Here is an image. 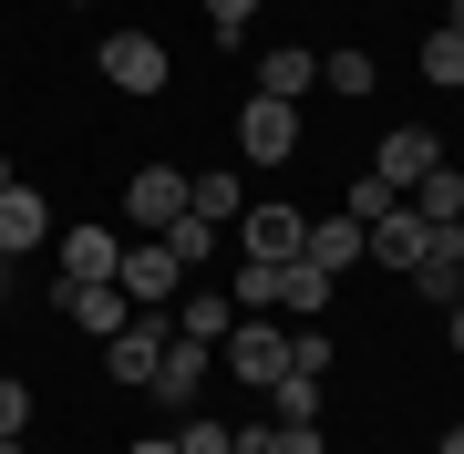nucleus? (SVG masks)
I'll list each match as a JSON object with an SVG mask.
<instances>
[{"label":"nucleus","mask_w":464,"mask_h":454,"mask_svg":"<svg viewBox=\"0 0 464 454\" xmlns=\"http://www.w3.org/2000/svg\"><path fill=\"white\" fill-rule=\"evenodd\" d=\"M114 289L134 310H176L186 300V258L166 248V237H124V258H114Z\"/></svg>","instance_id":"f257e3e1"},{"label":"nucleus","mask_w":464,"mask_h":454,"mask_svg":"<svg viewBox=\"0 0 464 454\" xmlns=\"http://www.w3.org/2000/svg\"><path fill=\"white\" fill-rule=\"evenodd\" d=\"M176 341V310H134L114 341H103V372H114L124 392H155V352Z\"/></svg>","instance_id":"f03ea898"},{"label":"nucleus","mask_w":464,"mask_h":454,"mask_svg":"<svg viewBox=\"0 0 464 454\" xmlns=\"http://www.w3.org/2000/svg\"><path fill=\"white\" fill-rule=\"evenodd\" d=\"M217 362H227V372H237V382H248V392H268V382H279V372H289V331H268L258 310H237V331L217 341Z\"/></svg>","instance_id":"7ed1b4c3"},{"label":"nucleus","mask_w":464,"mask_h":454,"mask_svg":"<svg viewBox=\"0 0 464 454\" xmlns=\"http://www.w3.org/2000/svg\"><path fill=\"white\" fill-rule=\"evenodd\" d=\"M176 217H186V176H176V166H134V176H124V227H134V237H166Z\"/></svg>","instance_id":"20e7f679"},{"label":"nucleus","mask_w":464,"mask_h":454,"mask_svg":"<svg viewBox=\"0 0 464 454\" xmlns=\"http://www.w3.org/2000/svg\"><path fill=\"white\" fill-rule=\"evenodd\" d=\"M237 145H248V166H289V155H299V103L248 93V103H237Z\"/></svg>","instance_id":"39448f33"},{"label":"nucleus","mask_w":464,"mask_h":454,"mask_svg":"<svg viewBox=\"0 0 464 454\" xmlns=\"http://www.w3.org/2000/svg\"><path fill=\"white\" fill-rule=\"evenodd\" d=\"M93 63H103V83H114V93H166V42H155V32H114Z\"/></svg>","instance_id":"423d86ee"},{"label":"nucleus","mask_w":464,"mask_h":454,"mask_svg":"<svg viewBox=\"0 0 464 454\" xmlns=\"http://www.w3.org/2000/svg\"><path fill=\"white\" fill-rule=\"evenodd\" d=\"M52 310H72V331H83V341H114L124 320H134V300H124L114 279H63V289H52Z\"/></svg>","instance_id":"0eeeda50"},{"label":"nucleus","mask_w":464,"mask_h":454,"mask_svg":"<svg viewBox=\"0 0 464 454\" xmlns=\"http://www.w3.org/2000/svg\"><path fill=\"white\" fill-rule=\"evenodd\" d=\"M433 166H444V135H423V124H402V135H382V145H372V176H382V186H402V197H413Z\"/></svg>","instance_id":"6e6552de"},{"label":"nucleus","mask_w":464,"mask_h":454,"mask_svg":"<svg viewBox=\"0 0 464 454\" xmlns=\"http://www.w3.org/2000/svg\"><path fill=\"white\" fill-rule=\"evenodd\" d=\"M423 248H433V217H413V197H402L392 217H372V248H362V258H372V269H392V279H413Z\"/></svg>","instance_id":"1a4fd4ad"},{"label":"nucleus","mask_w":464,"mask_h":454,"mask_svg":"<svg viewBox=\"0 0 464 454\" xmlns=\"http://www.w3.org/2000/svg\"><path fill=\"white\" fill-rule=\"evenodd\" d=\"M362 248H372V227H362V217H310V227H299V258H310L320 279L362 269Z\"/></svg>","instance_id":"9d476101"},{"label":"nucleus","mask_w":464,"mask_h":454,"mask_svg":"<svg viewBox=\"0 0 464 454\" xmlns=\"http://www.w3.org/2000/svg\"><path fill=\"white\" fill-rule=\"evenodd\" d=\"M248 93H268V103H310V93H320V52H299V42L258 52V83H248Z\"/></svg>","instance_id":"9b49d317"},{"label":"nucleus","mask_w":464,"mask_h":454,"mask_svg":"<svg viewBox=\"0 0 464 454\" xmlns=\"http://www.w3.org/2000/svg\"><path fill=\"white\" fill-rule=\"evenodd\" d=\"M413 289H423L433 310H454V300H464V227H433V248L413 258Z\"/></svg>","instance_id":"f8f14e48"},{"label":"nucleus","mask_w":464,"mask_h":454,"mask_svg":"<svg viewBox=\"0 0 464 454\" xmlns=\"http://www.w3.org/2000/svg\"><path fill=\"white\" fill-rule=\"evenodd\" d=\"M207 372H217V352L176 331L166 352H155V392H166V403H197V392H207Z\"/></svg>","instance_id":"ddd939ff"},{"label":"nucleus","mask_w":464,"mask_h":454,"mask_svg":"<svg viewBox=\"0 0 464 454\" xmlns=\"http://www.w3.org/2000/svg\"><path fill=\"white\" fill-rule=\"evenodd\" d=\"M52 248H63V279H114L124 237L114 227H52Z\"/></svg>","instance_id":"4468645a"},{"label":"nucleus","mask_w":464,"mask_h":454,"mask_svg":"<svg viewBox=\"0 0 464 454\" xmlns=\"http://www.w3.org/2000/svg\"><path fill=\"white\" fill-rule=\"evenodd\" d=\"M42 237H52V207H42V186H0V248H42Z\"/></svg>","instance_id":"2eb2a0df"},{"label":"nucleus","mask_w":464,"mask_h":454,"mask_svg":"<svg viewBox=\"0 0 464 454\" xmlns=\"http://www.w3.org/2000/svg\"><path fill=\"white\" fill-rule=\"evenodd\" d=\"M299 227H310L299 207H248V258H268V269H289V258H299Z\"/></svg>","instance_id":"dca6fc26"},{"label":"nucleus","mask_w":464,"mask_h":454,"mask_svg":"<svg viewBox=\"0 0 464 454\" xmlns=\"http://www.w3.org/2000/svg\"><path fill=\"white\" fill-rule=\"evenodd\" d=\"M176 331H186V341H207V352H217V341L237 331V300H227V289H186V300H176Z\"/></svg>","instance_id":"f3484780"},{"label":"nucleus","mask_w":464,"mask_h":454,"mask_svg":"<svg viewBox=\"0 0 464 454\" xmlns=\"http://www.w3.org/2000/svg\"><path fill=\"white\" fill-rule=\"evenodd\" d=\"M320 403H331V392H320L310 372H279V382H268V423H320Z\"/></svg>","instance_id":"a211bd4d"},{"label":"nucleus","mask_w":464,"mask_h":454,"mask_svg":"<svg viewBox=\"0 0 464 454\" xmlns=\"http://www.w3.org/2000/svg\"><path fill=\"white\" fill-rule=\"evenodd\" d=\"M413 217H433V227H454V217H464V166H433V176L413 186Z\"/></svg>","instance_id":"6ab92c4d"},{"label":"nucleus","mask_w":464,"mask_h":454,"mask_svg":"<svg viewBox=\"0 0 464 454\" xmlns=\"http://www.w3.org/2000/svg\"><path fill=\"white\" fill-rule=\"evenodd\" d=\"M166 248L186 258V279H197V269H207V258H217V217H197V207H186V217L166 227Z\"/></svg>","instance_id":"aec40b11"},{"label":"nucleus","mask_w":464,"mask_h":454,"mask_svg":"<svg viewBox=\"0 0 464 454\" xmlns=\"http://www.w3.org/2000/svg\"><path fill=\"white\" fill-rule=\"evenodd\" d=\"M413 63H423V83H464V32H423V52H413Z\"/></svg>","instance_id":"412c9836"},{"label":"nucleus","mask_w":464,"mask_h":454,"mask_svg":"<svg viewBox=\"0 0 464 454\" xmlns=\"http://www.w3.org/2000/svg\"><path fill=\"white\" fill-rule=\"evenodd\" d=\"M392 207H402V186H382V176L362 166V176H351V197H341V217H362V227H372V217H392Z\"/></svg>","instance_id":"4be33fe9"},{"label":"nucleus","mask_w":464,"mask_h":454,"mask_svg":"<svg viewBox=\"0 0 464 454\" xmlns=\"http://www.w3.org/2000/svg\"><path fill=\"white\" fill-rule=\"evenodd\" d=\"M186 207L217 217V227H237V176H186Z\"/></svg>","instance_id":"5701e85b"},{"label":"nucleus","mask_w":464,"mask_h":454,"mask_svg":"<svg viewBox=\"0 0 464 454\" xmlns=\"http://www.w3.org/2000/svg\"><path fill=\"white\" fill-rule=\"evenodd\" d=\"M279 310H331V279H320L310 258H289L279 269Z\"/></svg>","instance_id":"b1692460"},{"label":"nucleus","mask_w":464,"mask_h":454,"mask_svg":"<svg viewBox=\"0 0 464 454\" xmlns=\"http://www.w3.org/2000/svg\"><path fill=\"white\" fill-rule=\"evenodd\" d=\"M176 454H237V434H227L217 413H186V423H176Z\"/></svg>","instance_id":"393cba45"},{"label":"nucleus","mask_w":464,"mask_h":454,"mask_svg":"<svg viewBox=\"0 0 464 454\" xmlns=\"http://www.w3.org/2000/svg\"><path fill=\"white\" fill-rule=\"evenodd\" d=\"M237 310H279V269H268V258H248V269H237V289H227Z\"/></svg>","instance_id":"a878e982"},{"label":"nucleus","mask_w":464,"mask_h":454,"mask_svg":"<svg viewBox=\"0 0 464 454\" xmlns=\"http://www.w3.org/2000/svg\"><path fill=\"white\" fill-rule=\"evenodd\" d=\"M320 83H331V93H372V52H331Z\"/></svg>","instance_id":"bb28decb"},{"label":"nucleus","mask_w":464,"mask_h":454,"mask_svg":"<svg viewBox=\"0 0 464 454\" xmlns=\"http://www.w3.org/2000/svg\"><path fill=\"white\" fill-rule=\"evenodd\" d=\"M289 372H310V382H331V331H289Z\"/></svg>","instance_id":"cd10ccee"},{"label":"nucleus","mask_w":464,"mask_h":454,"mask_svg":"<svg viewBox=\"0 0 464 454\" xmlns=\"http://www.w3.org/2000/svg\"><path fill=\"white\" fill-rule=\"evenodd\" d=\"M248 11H258V0H207V32L217 42H248Z\"/></svg>","instance_id":"c85d7f7f"},{"label":"nucleus","mask_w":464,"mask_h":454,"mask_svg":"<svg viewBox=\"0 0 464 454\" xmlns=\"http://www.w3.org/2000/svg\"><path fill=\"white\" fill-rule=\"evenodd\" d=\"M268 454H331V434H320V423H279V434H268Z\"/></svg>","instance_id":"c756f323"},{"label":"nucleus","mask_w":464,"mask_h":454,"mask_svg":"<svg viewBox=\"0 0 464 454\" xmlns=\"http://www.w3.org/2000/svg\"><path fill=\"white\" fill-rule=\"evenodd\" d=\"M0 434H32V392L21 382H0Z\"/></svg>","instance_id":"7c9ffc66"},{"label":"nucleus","mask_w":464,"mask_h":454,"mask_svg":"<svg viewBox=\"0 0 464 454\" xmlns=\"http://www.w3.org/2000/svg\"><path fill=\"white\" fill-rule=\"evenodd\" d=\"M444 454H464V413H454V423H444Z\"/></svg>","instance_id":"2f4dec72"},{"label":"nucleus","mask_w":464,"mask_h":454,"mask_svg":"<svg viewBox=\"0 0 464 454\" xmlns=\"http://www.w3.org/2000/svg\"><path fill=\"white\" fill-rule=\"evenodd\" d=\"M444 32H464V0H444Z\"/></svg>","instance_id":"473e14b6"},{"label":"nucleus","mask_w":464,"mask_h":454,"mask_svg":"<svg viewBox=\"0 0 464 454\" xmlns=\"http://www.w3.org/2000/svg\"><path fill=\"white\" fill-rule=\"evenodd\" d=\"M124 454H176V434H166V444H124Z\"/></svg>","instance_id":"72a5a7b5"},{"label":"nucleus","mask_w":464,"mask_h":454,"mask_svg":"<svg viewBox=\"0 0 464 454\" xmlns=\"http://www.w3.org/2000/svg\"><path fill=\"white\" fill-rule=\"evenodd\" d=\"M0 454H32V444H21V434H0Z\"/></svg>","instance_id":"f704fd0d"},{"label":"nucleus","mask_w":464,"mask_h":454,"mask_svg":"<svg viewBox=\"0 0 464 454\" xmlns=\"http://www.w3.org/2000/svg\"><path fill=\"white\" fill-rule=\"evenodd\" d=\"M0 289H11V248H0Z\"/></svg>","instance_id":"c9c22d12"},{"label":"nucleus","mask_w":464,"mask_h":454,"mask_svg":"<svg viewBox=\"0 0 464 454\" xmlns=\"http://www.w3.org/2000/svg\"><path fill=\"white\" fill-rule=\"evenodd\" d=\"M0 186H21V176H11V155H0Z\"/></svg>","instance_id":"e433bc0d"},{"label":"nucleus","mask_w":464,"mask_h":454,"mask_svg":"<svg viewBox=\"0 0 464 454\" xmlns=\"http://www.w3.org/2000/svg\"><path fill=\"white\" fill-rule=\"evenodd\" d=\"M72 11H93V0H72Z\"/></svg>","instance_id":"4c0bfd02"},{"label":"nucleus","mask_w":464,"mask_h":454,"mask_svg":"<svg viewBox=\"0 0 464 454\" xmlns=\"http://www.w3.org/2000/svg\"><path fill=\"white\" fill-rule=\"evenodd\" d=\"M454 227H464V217H454Z\"/></svg>","instance_id":"58836bf2"}]
</instances>
